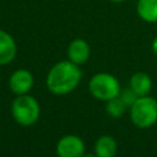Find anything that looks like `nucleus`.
I'll use <instances>...</instances> for the list:
<instances>
[{"mask_svg":"<svg viewBox=\"0 0 157 157\" xmlns=\"http://www.w3.org/2000/svg\"><path fill=\"white\" fill-rule=\"evenodd\" d=\"M109 1H112V2H121L124 0H109Z\"/></svg>","mask_w":157,"mask_h":157,"instance_id":"dca6fc26","label":"nucleus"},{"mask_svg":"<svg viewBox=\"0 0 157 157\" xmlns=\"http://www.w3.org/2000/svg\"><path fill=\"white\" fill-rule=\"evenodd\" d=\"M58 157H82L85 155V142L77 135H65L56 144Z\"/></svg>","mask_w":157,"mask_h":157,"instance_id":"39448f33","label":"nucleus"},{"mask_svg":"<svg viewBox=\"0 0 157 157\" xmlns=\"http://www.w3.org/2000/svg\"><path fill=\"white\" fill-rule=\"evenodd\" d=\"M91 55V48L85 39L76 38L70 42L67 47V58L76 65L85 64Z\"/></svg>","mask_w":157,"mask_h":157,"instance_id":"0eeeda50","label":"nucleus"},{"mask_svg":"<svg viewBox=\"0 0 157 157\" xmlns=\"http://www.w3.org/2000/svg\"><path fill=\"white\" fill-rule=\"evenodd\" d=\"M129 87L139 96H147L152 88V80L146 72H135L129 81Z\"/></svg>","mask_w":157,"mask_h":157,"instance_id":"9d476101","label":"nucleus"},{"mask_svg":"<svg viewBox=\"0 0 157 157\" xmlns=\"http://www.w3.org/2000/svg\"><path fill=\"white\" fill-rule=\"evenodd\" d=\"M151 48H152V52L157 55V37H155V39L152 40V45H151Z\"/></svg>","mask_w":157,"mask_h":157,"instance_id":"4468645a","label":"nucleus"},{"mask_svg":"<svg viewBox=\"0 0 157 157\" xmlns=\"http://www.w3.org/2000/svg\"><path fill=\"white\" fill-rule=\"evenodd\" d=\"M0 82H1V80H0Z\"/></svg>","mask_w":157,"mask_h":157,"instance_id":"f3484780","label":"nucleus"},{"mask_svg":"<svg viewBox=\"0 0 157 157\" xmlns=\"http://www.w3.org/2000/svg\"><path fill=\"white\" fill-rule=\"evenodd\" d=\"M90 93L98 101L107 102L120 94L121 87L118 78L108 72H98L88 81Z\"/></svg>","mask_w":157,"mask_h":157,"instance_id":"20e7f679","label":"nucleus"},{"mask_svg":"<svg viewBox=\"0 0 157 157\" xmlns=\"http://www.w3.org/2000/svg\"><path fill=\"white\" fill-rule=\"evenodd\" d=\"M34 86V77L31 71L26 69L15 70L9 78V87L16 96L27 94Z\"/></svg>","mask_w":157,"mask_h":157,"instance_id":"423d86ee","label":"nucleus"},{"mask_svg":"<svg viewBox=\"0 0 157 157\" xmlns=\"http://www.w3.org/2000/svg\"><path fill=\"white\" fill-rule=\"evenodd\" d=\"M130 119L140 129H147L157 121V101L151 96L137 97L130 105Z\"/></svg>","mask_w":157,"mask_h":157,"instance_id":"7ed1b4c3","label":"nucleus"},{"mask_svg":"<svg viewBox=\"0 0 157 157\" xmlns=\"http://www.w3.org/2000/svg\"><path fill=\"white\" fill-rule=\"evenodd\" d=\"M82 157H97V156L94 155V152H93V153H86V152H85V155H83Z\"/></svg>","mask_w":157,"mask_h":157,"instance_id":"2eb2a0df","label":"nucleus"},{"mask_svg":"<svg viewBox=\"0 0 157 157\" xmlns=\"http://www.w3.org/2000/svg\"><path fill=\"white\" fill-rule=\"evenodd\" d=\"M126 108L128 105L120 99L119 96L105 102V112L110 118H114V119L123 117V114L126 112Z\"/></svg>","mask_w":157,"mask_h":157,"instance_id":"f8f14e48","label":"nucleus"},{"mask_svg":"<svg viewBox=\"0 0 157 157\" xmlns=\"http://www.w3.org/2000/svg\"><path fill=\"white\" fill-rule=\"evenodd\" d=\"M82 72L78 65L70 60H61L54 64L47 75V87L56 96L72 92L80 83Z\"/></svg>","mask_w":157,"mask_h":157,"instance_id":"f257e3e1","label":"nucleus"},{"mask_svg":"<svg viewBox=\"0 0 157 157\" xmlns=\"http://www.w3.org/2000/svg\"><path fill=\"white\" fill-rule=\"evenodd\" d=\"M11 114L13 120L22 126H31L39 119L40 107L38 101L27 94L17 96L11 103Z\"/></svg>","mask_w":157,"mask_h":157,"instance_id":"f03ea898","label":"nucleus"},{"mask_svg":"<svg viewBox=\"0 0 157 157\" xmlns=\"http://www.w3.org/2000/svg\"><path fill=\"white\" fill-rule=\"evenodd\" d=\"M17 54V45L13 37L0 29V66L10 64Z\"/></svg>","mask_w":157,"mask_h":157,"instance_id":"6e6552de","label":"nucleus"},{"mask_svg":"<svg viewBox=\"0 0 157 157\" xmlns=\"http://www.w3.org/2000/svg\"><path fill=\"white\" fill-rule=\"evenodd\" d=\"M119 97H120V99L128 105V108H130V105L136 101V98L139 97L129 86L126 87V88H124V90H121L120 91V94H119Z\"/></svg>","mask_w":157,"mask_h":157,"instance_id":"ddd939ff","label":"nucleus"},{"mask_svg":"<svg viewBox=\"0 0 157 157\" xmlns=\"http://www.w3.org/2000/svg\"><path fill=\"white\" fill-rule=\"evenodd\" d=\"M136 11L139 17L145 22H157V0H139Z\"/></svg>","mask_w":157,"mask_h":157,"instance_id":"9b49d317","label":"nucleus"},{"mask_svg":"<svg viewBox=\"0 0 157 157\" xmlns=\"http://www.w3.org/2000/svg\"><path fill=\"white\" fill-rule=\"evenodd\" d=\"M117 150V141L110 135H102L96 140L94 155L97 157H115Z\"/></svg>","mask_w":157,"mask_h":157,"instance_id":"1a4fd4ad","label":"nucleus"}]
</instances>
